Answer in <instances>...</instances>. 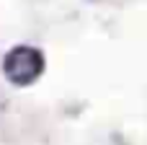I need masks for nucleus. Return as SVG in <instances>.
Here are the masks:
<instances>
[{
  "label": "nucleus",
  "instance_id": "f257e3e1",
  "mask_svg": "<svg viewBox=\"0 0 147 145\" xmlns=\"http://www.w3.org/2000/svg\"><path fill=\"white\" fill-rule=\"evenodd\" d=\"M44 73V57L34 47H13L3 60V75L13 86H31Z\"/></svg>",
  "mask_w": 147,
  "mask_h": 145
}]
</instances>
